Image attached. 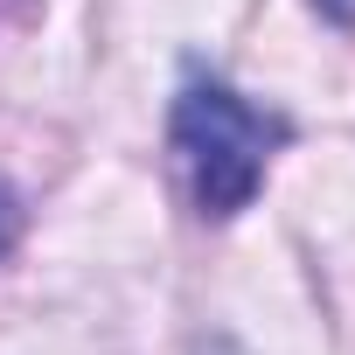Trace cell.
<instances>
[{
  "mask_svg": "<svg viewBox=\"0 0 355 355\" xmlns=\"http://www.w3.org/2000/svg\"><path fill=\"white\" fill-rule=\"evenodd\" d=\"M279 139V125L265 112H251L237 91L202 84L174 105V146L196 160V202L202 216H237L251 209L258 182H265V146Z\"/></svg>",
  "mask_w": 355,
  "mask_h": 355,
  "instance_id": "cell-1",
  "label": "cell"
},
{
  "mask_svg": "<svg viewBox=\"0 0 355 355\" xmlns=\"http://www.w3.org/2000/svg\"><path fill=\"white\" fill-rule=\"evenodd\" d=\"M202 355H244V348H237V341H209Z\"/></svg>",
  "mask_w": 355,
  "mask_h": 355,
  "instance_id": "cell-4",
  "label": "cell"
},
{
  "mask_svg": "<svg viewBox=\"0 0 355 355\" xmlns=\"http://www.w3.org/2000/svg\"><path fill=\"white\" fill-rule=\"evenodd\" d=\"M313 8H320V15H334V21H341V28H348V21H355V0H313Z\"/></svg>",
  "mask_w": 355,
  "mask_h": 355,
  "instance_id": "cell-3",
  "label": "cell"
},
{
  "mask_svg": "<svg viewBox=\"0 0 355 355\" xmlns=\"http://www.w3.org/2000/svg\"><path fill=\"white\" fill-rule=\"evenodd\" d=\"M15 237H21V202H15V189H0V258L15 251Z\"/></svg>",
  "mask_w": 355,
  "mask_h": 355,
  "instance_id": "cell-2",
  "label": "cell"
}]
</instances>
